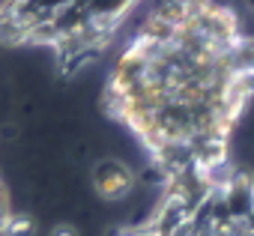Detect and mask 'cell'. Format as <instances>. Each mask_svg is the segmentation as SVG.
<instances>
[{
  "mask_svg": "<svg viewBox=\"0 0 254 236\" xmlns=\"http://www.w3.org/2000/svg\"><path fill=\"white\" fill-rule=\"evenodd\" d=\"M111 236H254V177L230 165L215 177L159 182L153 206Z\"/></svg>",
  "mask_w": 254,
  "mask_h": 236,
  "instance_id": "3",
  "label": "cell"
},
{
  "mask_svg": "<svg viewBox=\"0 0 254 236\" xmlns=\"http://www.w3.org/2000/svg\"><path fill=\"white\" fill-rule=\"evenodd\" d=\"M33 218H27L24 212L15 209L9 188L0 177V236H33Z\"/></svg>",
  "mask_w": 254,
  "mask_h": 236,
  "instance_id": "5",
  "label": "cell"
},
{
  "mask_svg": "<svg viewBox=\"0 0 254 236\" xmlns=\"http://www.w3.org/2000/svg\"><path fill=\"white\" fill-rule=\"evenodd\" d=\"M90 185L99 200L105 203H120L126 197H132L138 185V174L129 162H123L117 156H102L90 168Z\"/></svg>",
  "mask_w": 254,
  "mask_h": 236,
  "instance_id": "4",
  "label": "cell"
},
{
  "mask_svg": "<svg viewBox=\"0 0 254 236\" xmlns=\"http://www.w3.org/2000/svg\"><path fill=\"white\" fill-rule=\"evenodd\" d=\"M254 102V33L224 3L153 6L117 54L102 108L135 138L159 182L227 171Z\"/></svg>",
  "mask_w": 254,
  "mask_h": 236,
  "instance_id": "1",
  "label": "cell"
},
{
  "mask_svg": "<svg viewBox=\"0 0 254 236\" xmlns=\"http://www.w3.org/2000/svg\"><path fill=\"white\" fill-rule=\"evenodd\" d=\"M135 9V0H0V42L12 48H42L54 57L60 75H75L114 45Z\"/></svg>",
  "mask_w": 254,
  "mask_h": 236,
  "instance_id": "2",
  "label": "cell"
},
{
  "mask_svg": "<svg viewBox=\"0 0 254 236\" xmlns=\"http://www.w3.org/2000/svg\"><path fill=\"white\" fill-rule=\"evenodd\" d=\"M48 236H81V233H78L75 224H66V221H63V224H54Z\"/></svg>",
  "mask_w": 254,
  "mask_h": 236,
  "instance_id": "6",
  "label": "cell"
}]
</instances>
